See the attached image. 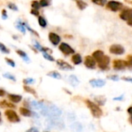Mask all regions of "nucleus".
Here are the masks:
<instances>
[{
	"mask_svg": "<svg viewBox=\"0 0 132 132\" xmlns=\"http://www.w3.org/2000/svg\"><path fill=\"white\" fill-rule=\"evenodd\" d=\"M8 98L12 103H19L22 99L21 95H17V94H9L8 95Z\"/></svg>",
	"mask_w": 132,
	"mask_h": 132,
	"instance_id": "dca6fc26",
	"label": "nucleus"
},
{
	"mask_svg": "<svg viewBox=\"0 0 132 132\" xmlns=\"http://www.w3.org/2000/svg\"><path fill=\"white\" fill-rule=\"evenodd\" d=\"M128 67H132V55H129L128 58Z\"/></svg>",
	"mask_w": 132,
	"mask_h": 132,
	"instance_id": "79ce46f5",
	"label": "nucleus"
},
{
	"mask_svg": "<svg viewBox=\"0 0 132 132\" xmlns=\"http://www.w3.org/2000/svg\"><path fill=\"white\" fill-rule=\"evenodd\" d=\"M120 18L123 20L128 21L130 19L132 18V8H128L124 9L120 13Z\"/></svg>",
	"mask_w": 132,
	"mask_h": 132,
	"instance_id": "9d476101",
	"label": "nucleus"
},
{
	"mask_svg": "<svg viewBox=\"0 0 132 132\" xmlns=\"http://www.w3.org/2000/svg\"><path fill=\"white\" fill-rule=\"evenodd\" d=\"M50 5V2L47 0H41L39 2V5L40 7H46Z\"/></svg>",
	"mask_w": 132,
	"mask_h": 132,
	"instance_id": "c9c22d12",
	"label": "nucleus"
},
{
	"mask_svg": "<svg viewBox=\"0 0 132 132\" xmlns=\"http://www.w3.org/2000/svg\"><path fill=\"white\" fill-rule=\"evenodd\" d=\"M84 65L89 69H94L96 67V61L91 56H87L84 59Z\"/></svg>",
	"mask_w": 132,
	"mask_h": 132,
	"instance_id": "9b49d317",
	"label": "nucleus"
},
{
	"mask_svg": "<svg viewBox=\"0 0 132 132\" xmlns=\"http://www.w3.org/2000/svg\"><path fill=\"white\" fill-rule=\"evenodd\" d=\"M38 22H39V25L43 27V28H45L47 25V22L46 21V19L43 17V16H39L38 18Z\"/></svg>",
	"mask_w": 132,
	"mask_h": 132,
	"instance_id": "c85d7f7f",
	"label": "nucleus"
},
{
	"mask_svg": "<svg viewBox=\"0 0 132 132\" xmlns=\"http://www.w3.org/2000/svg\"><path fill=\"white\" fill-rule=\"evenodd\" d=\"M0 116H1V113H0Z\"/></svg>",
	"mask_w": 132,
	"mask_h": 132,
	"instance_id": "4d7b16f0",
	"label": "nucleus"
},
{
	"mask_svg": "<svg viewBox=\"0 0 132 132\" xmlns=\"http://www.w3.org/2000/svg\"><path fill=\"white\" fill-rule=\"evenodd\" d=\"M128 67V63L127 61L122 60H115L113 62V67L116 70H121Z\"/></svg>",
	"mask_w": 132,
	"mask_h": 132,
	"instance_id": "6e6552de",
	"label": "nucleus"
},
{
	"mask_svg": "<svg viewBox=\"0 0 132 132\" xmlns=\"http://www.w3.org/2000/svg\"><path fill=\"white\" fill-rule=\"evenodd\" d=\"M123 6V4L119 2H116V1H110L107 3V7L108 9H111L113 12H117L118 10H120Z\"/></svg>",
	"mask_w": 132,
	"mask_h": 132,
	"instance_id": "1a4fd4ad",
	"label": "nucleus"
},
{
	"mask_svg": "<svg viewBox=\"0 0 132 132\" xmlns=\"http://www.w3.org/2000/svg\"><path fill=\"white\" fill-rule=\"evenodd\" d=\"M15 27H16L19 31H21L22 33H25V32H26L25 26H23V22H22L21 20H19V19L17 20V24L15 25Z\"/></svg>",
	"mask_w": 132,
	"mask_h": 132,
	"instance_id": "5701e85b",
	"label": "nucleus"
},
{
	"mask_svg": "<svg viewBox=\"0 0 132 132\" xmlns=\"http://www.w3.org/2000/svg\"><path fill=\"white\" fill-rule=\"evenodd\" d=\"M19 113L21 115H22L24 117H31L32 116V111H30L29 109H27L26 108H20Z\"/></svg>",
	"mask_w": 132,
	"mask_h": 132,
	"instance_id": "4be33fe9",
	"label": "nucleus"
},
{
	"mask_svg": "<svg viewBox=\"0 0 132 132\" xmlns=\"http://www.w3.org/2000/svg\"><path fill=\"white\" fill-rule=\"evenodd\" d=\"M47 76L51 77L54 79H57V80H60L61 79V75L60 74V73H58L57 71H51L50 73H48Z\"/></svg>",
	"mask_w": 132,
	"mask_h": 132,
	"instance_id": "393cba45",
	"label": "nucleus"
},
{
	"mask_svg": "<svg viewBox=\"0 0 132 132\" xmlns=\"http://www.w3.org/2000/svg\"><path fill=\"white\" fill-rule=\"evenodd\" d=\"M31 5L32 7V9H36V10H38L39 8H40V5H39V2H37V1H32V3H31Z\"/></svg>",
	"mask_w": 132,
	"mask_h": 132,
	"instance_id": "72a5a7b5",
	"label": "nucleus"
},
{
	"mask_svg": "<svg viewBox=\"0 0 132 132\" xmlns=\"http://www.w3.org/2000/svg\"><path fill=\"white\" fill-rule=\"evenodd\" d=\"M76 2H77V7H78L80 10L85 9L87 8V4L85 2H84V1H77Z\"/></svg>",
	"mask_w": 132,
	"mask_h": 132,
	"instance_id": "cd10ccee",
	"label": "nucleus"
},
{
	"mask_svg": "<svg viewBox=\"0 0 132 132\" xmlns=\"http://www.w3.org/2000/svg\"><path fill=\"white\" fill-rule=\"evenodd\" d=\"M46 123L49 128H59V129H63L65 127L63 121L61 119H60L59 118H49L46 121Z\"/></svg>",
	"mask_w": 132,
	"mask_h": 132,
	"instance_id": "7ed1b4c3",
	"label": "nucleus"
},
{
	"mask_svg": "<svg viewBox=\"0 0 132 132\" xmlns=\"http://www.w3.org/2000/svg\"><path fill=\"white\" fill-rule=\"evenodd\" d=\"M23 83L26 84H34L35 83V80L32 79V78H27V79H24L23 80Z\"/></svg>",
	"mask_w": 132,
	"mask_h": 132,
	"instance_id": "58836bf2",
	"label": "nucleus"
},
{
	"mask_svg": "<svg viewBox=\"0 0 132 132\" xmlns=\"http://www.w3.org/2000/svg\"><path fill=\"white\" fill-rule=\"evenodd\" d=\"M121 79L125 81H128V82H131L132 83V78L131 77H121Z\"/></svg>",
	"mask_w": 132,
	"mask_h": 132,
	"instance_id": "c03bdc74",
	"label": "nucleus"
},
{
	"mask_svg": "<svg viewBox=\"0 0 132 132\" xmlns=\"http://www.w3.org/2000/svg\"><path fill=\"white\" fill-rule=\"evenodd\" d=\"M0 107H1L2 108H15V105H13V104H11V103L7 102L6 101H1V102H0Z\"/></svg>",
	"mask_w": 132,
	"mask_h": 132,
	"instance_id": "b1692460",
	"label": "nucleus"
},
{
	"mask_svg": "<svg viewBox=\"0 0 132 132\" xmlns=\"http://www.w3.org/2000/svg\"><path fill=\"white\" fill-rule=\"evenodd\" d=\"M109 79L112 80H114V81H118L119 80V77L118 76H116V75H113V76H111V77H108Z\"/></svg>",
	"mask_w": 132,
	"mask_h": 132,
	"instance_id": "a19ab883",
	"label": "nucleus"
},
{
	"mask_svg": "<svg viewBox=\"0 0 132 132\" xmlns=\"http://www.w3.org/2000/svg\"><path fill=\"white\" fill-rule=\"evenodd\" d=\"M104 56V52L102 51V50H96V51H94V53H93V54H92V57L94 59V60L97 63L100 60H101L102 59V57Z\"/></svg>",
	"mask_w": 132,
	"mask_h": 132,
	"instance_id": "2eb2a0df",
	"label": "nucleus"
},
{
	"mask_svg": "<svg viewBox=\"0 0 132 132\" xmlns=\"http://www.w3.org/2000/svg\"><path fill=\"white\" fill-rule=\"evenodd\" d=\"M23 26H26V28H27V29H29V30L30 31V32H32V33H33L34 35H36V36H37L38 37H39V34H38V33H37V32H36V31H34V30H33L32 29H31V28H30V27H29V26H28V25H27L26 23L23 22Z\"/></svg>",
	"mask_w": 132,
	"mask_h": 132,
	"instance_id": "e433bc0d",
	"label": "nucleus"
},
{
	"mask_svg": "<svg viewBox=\"0 0 132 132\" xmlns=\"http://www.w3.org/2000/svg\"><path fill=\"white\" fill-rule=\"evenodd\" d=\"M128 114H130L131 115H132V107H130L128 109Z\"/></svg>",
	"mask_w": 132,
	"mask_h": 132,
	"instance_id": "8fccbe9b",
	"label": "nucleus"
},
{
	"mask_svg": "<svg viewBox=\"0 0 132 132\" xmlns=\"http://www.w3.org/2000/svg\"><path fill=\"white\" fill-rule=\"evenodd\" d=\"M109 51L112 54L115 55H122L125 53V48L121 45L118 44H113L110 46Z\"/></svg>",
	"mask_w": 132,
	"mask_h": 132,
	"instance_id": "39448f33",
	"label": "nucleus"
},
{
	"mask_svg": "<svg viewBox=\"0 0 132 132\" xmlns=\"http://www.w3.org/2000/svg\"><path fill=\"white\" fill-rule=\"evenodd\" d=\"M86 104H87V108L90 109V111L92 115H93L94 118H100L103 115V111H102V110L100 108V107H99L97 104H95V103H94V102H92V101H89V100H87V101H86Z\"/></svg>",
	"mask_w": 132,
	"mask_h": 132,
	"instance_id": "f03ea898",
	"label": "nucleus"
},
{
	"mask_svg": "<svg viewBox=\"0 0 132 132\" xmlns=\"http://www.w3.org/2000/svg\"><path fill=\"white\" fill-rule=\"evenodd\" d=\"M42 115L45 117H48L49 118H59L62 114V111L55 105H51L50 107H45L41 109Z\"/></svg>",
	"mask_w": 132,
	"mask_h": 132,
	"instance_id": "f257e3e1",
	"label": "nucleus"
},
{
	"mask_svg": "<svg viewBox=\"0 0 132 132\" xmlns=\"http://www.w3.org/2000/svg\"><path fill=\"white\" fill-rule=\"evenodd\" d=\"M30 13L34 15H39V11L38 10H36V9H32L30 11Z\"/></svg>",
	"mask_w": 132,
	"mask_h": 132,
	"instance_id": "a18cd8bd",
	"label": "nucleus"
},
{
	"mask_svg": "<svg viewBox=\"0 0 132 132\" xmlns=\"http://www.w3.org/2000/svg\"><path fill=\"white\" fill-rule=\"evenodd\" d=\"M49 39L51 42V43L54 46L58 45L60 43V37L59 35L54 32H50L49 33Z\"/></svg>",
	"mask_w": 132,
	"mask_h": 132,
	"instance_id": "ddd939ff",
	"label": "nucleus"
},
{
	"mask_svg": "<svg viewBox=\"0 0 132 132\" xmlns=\"http://www.w3.org/2000/svg\"><path fill=\"white\" fill-rule=\"evenodd\" d=\"M131 121H132V116H131Z\"/></svg>",
	"mask_w": 132,
	"mask_h": 132,
	"instance_id": "5fc2aeb1",
	"label": "nucleus"
},
{
	"mask_svg": "<svg viewBox=\"0 0 132 132\" xmlns=\"http://www.w3.org/2000/svg\"><path fill=\"white\" fill-rule=\"evenodd\" d=\"M44 132H49V131H44Z\"/></svg>",
	"mask_w": 132,
	"mask_h": 132,
	"instance_id": "6e6d98bb",
	"label": "nucleus"
},
{
	"mask_svg": "<svg viewBox=\"0 0 132 132\" xmlns=\"http://www.w3.org/2000/svg\"><path fill=\"white\" fill-rule=\"evenodd\" d=\"M26 132H39L37 131V129L36 128H29V130H27Z\"/></svg>",
	"mask_w": 132,
	"mask_h": 132,
	"instance_id": "49530a36",
	"label": "nucleus"
},
{
	"mask_svg": "<svg viewBox=\"0 0 132 132\" xmlns=\"http://www.w3.org/2000/svg\"><path fill=\"white\" fill-rule=\"evenodd\" d=\"M5 92L3 90L0 89V97H3L5 95Z\"/></svg>",
	"mask_w": 132,
	"mask_h": 132,
	"instance_id": "de8ad7c7",
	"label": "nucleus"
},
{
	"mask_svg": "<svg viewBox=\"0 0 132 132\" xmlns=\"http://www.w3.org/2000/svg\"><path fill=\"white\" fill-rule=\"evenodd\" d=\"M23 89H24V90L26 91L27 93H29V94H32L34 95V96H36V90H35L34 89H32V88H31L30 87H28V86L25 85V86H23Z\"/></svg>",
	"mask_w": 132,
	"mask_h": 132,
	"instance_id": "c756f323",
	"label": "nucleus"
},
{
	"mask_svg": "<svg viewBox=\"0 0 132 132\" xmlns=\"http://www.w3.org/2000/svg\"><path fill=\"white\" fill-rule=\"evenodd\" d=\"M1 121H2V120H1V118H0V122H1Z\"/></svg>",
	"mask_w": 132,
	"mask_h": 132,
	"instance_id": "864d4df0",
	"label": "nucleus"
},
{
	"mask_svg": "<svg viewBox=\"0 0 132 132\" xmlns=\"http://www.w3.org/2000/svg\"><path fill=\"white\" fill-rule=\"evenodd\" d=\"M2 18L3 19H6L8 18L7 13H6V10L5 9H2Z\"/></svg>",
	"mask_w": 132,
	"mask_h": 132,
	"instance_id": "ea45409f",
	"label": "nucleus"
},
{
	"mask_svg": "<svg viewBox=\"0 0 132 132\" xmlns=\"http://www.w3.org/2000/svg\"><path fill=\"white\" fill-rule=\"evenodd\" d=\"M32 115H33L36 118H39L38 114H37L36 113H35V112H32Z\"/></svg>",
	"mask_w": 132,
	"mask_h": 132,
	"instance_id": "603ef678",
	"label": "nucleus"
},
{
	"mask_svg": "<svg viewBox=\"0 0 132 132\" xmlns=\"http://www.w3.org/2000/svg\"><path fill=\"white\" fill-rule=\"evenodd\" d=\"M8 7H9V9H12L13 11H18V8H17V6L14 3H12V2L9 3Z\"/></svg>",
	"mask_w": 132,
	"mask_h": 132,
	"instance_id": "4c0bfd02",
	"label": "nucleus"
},
{
	"mask_svg": "<svg viewBox=\"0 0 132 132\" xmlns=\"http://www.w3.org/2000/svg\"><path fill=\"white\" fill-rule=\"evenodd\" d=\"M43 104L41 103V102H38V101H31L30 103V107L35 110H41L43 108Z\"/></svg>",
	"mask_w": 132,
	"mask_h": 132,
	"instance_id": "6ab92c4d",
	"label": "nucleus"
},
{
	"mask_svg": "<svg viewBox=\"0 0 132 132\" xmlns=\"http://www.w3.org/2000/svg\"><path fill=\"white\" fill-rule=\"evenodd\" d=\"M110 63V57L108 56H104L101 60L97 62V65L101 70H108Z\"/></svg>",
	"mask_w": 132,
	"mask_h": 132,
	"instance_id": "423d86ee",
	"label": "nucleus"
},
{
	"mask_svg": "<svg viewBox=\"0 0 132 132\" xmlns=\"http://www.w3.org/2000/svg\"><path fill=\"white\" fill-rule=\"evenodd\" d=\"M56 64L63 70H73V68L71 65H70L68 63H67L66 61H64L63 60H57Z\"/></svg>",
	"mask_w": 132,
	"mask_h": 132,
	"instance_id": "f8f14e48",
	"label": "nucleus"
},
{
	"mask_svg": "<svg viewBox=\"0 0 132 132\" xmlns=\"http://www.w3.org/2000/svg\"><path fill=\"white\" fill-rule=\"evenodd\" d=\"M43 57H44L46 60H49V61L53 62V61L55 60H54V58H53L51 55H50L49 53H47L46 52L43 53Z\"/></svg>",
	"mask_w": 132,
	"mask_h": 132,
	"instance_id": "7c9ffc66",
	"label": "nucleus"
},
{
	"mask_svg": "<svg viewBox=\"0 0 132 132\" xmlns=\"http://www.w3.org/2000/svg\"><path fill=\"white\" fill-rule=\"evenodd\" d=\"M72 62L75 64V65H79L82 63V57L80 54H73L72 58Z\"/></svg>",
	"mask_w": 132,
	"mask_h": 132,
	"instance_id": "aec40b11",
	"label": "nucleus"
},
{
	"mask_svg": "<svg viewBox=\"0 0 132 132\" xmlns=\"http://www.w3.org/2000/svg\"><path fill=\"white\" fill-rule=\"evenodd\" d=\"M114 100H115V101H122L123 100V96L119 97H115V98H114Z\"/></svg>",
	"mask_w": 132,
	"mask_h": 132,
	"instance_id": "09e8293b",
	"label": "nucleus"
},
{
	"mask_svg": "<svg viewBox=\"0 0 132 132\" xmlns=\"http://www.w3.org/2000/svg\"><path fill=\"white\" fill-rule=\"evenodd\" d=\"M59 50L65 55H70L74 53V50L66 43H62L59 46Z\"/></svg>",
	"mask_w": 132,
	"mask_h": 132,
	"instance_id": "0eeeda50",
	"label": "nucleus"
},
{
	"mask_svg": "<svg viewBox=\"0 0 132 132\" xmlns=\"http://www.w3.org/2000/svg\"><path fill=\"white\" fill-rule=\"evenodd\" d=\"M2 76H3V77H5V78H6V79H9V80H12V81H15V80H16L15 77L12 74H10V73H4Z\"/></svg>",
	"mask_w": 132,
	"mask_h": 132,
	"instance_id": "473e14b6",
	"label": "nucleus"
},
{
	"mask_svg": "<svg viewBox=\"0 0 132 132\" xmlns=\"http://www.w3.org/2000/svg\"><path fill=\"white\" fill-rule=\"evenodd\" d=\"M5 116L11 123H18L20 121V119L16 112L12 110H6L5 111Z\"/></svg>",
	"mask_w": 132,
	"mask_h": 132,
	"instance_id": "20e7f679",
	"label": "nucleus"
},
{
	"mask_svg": "<svg viewBox=\"0 0 132 132\" xmlns=\"http://www.w3.org/2000/svg\"><path fill=\"white\" fill-rule=\"evenodd\" d=\"M95 101L97 104V105H104L106 103V99L102 97V96H99V97H95Z\"/></svg>",
	"mask_w": 132,
	"mask_h": 132,
	"instance_id": "a878e982",
	"label": "nucleus"
},
{
	"mask_svg": "<svg viewBox=\"0 0 132 132\" xmlns=\"http://www.w3.org/2000/svg\"><path fill=\"white\" fill-rule=\"evenodd\" d=\"M90 84L94 87H102L106 84V81L101 79H94L90 80Z\"/></svg>",
	"mask_w": 132,
	"mask_h": 132,
	"instance_id": "4468645a",
	"label": "nucleus"
},
{
	"mask_svg": "<svg viewBox=\"0 0 132 132\" xmlns=\"http://www.w3.org/2000/svg\"><path fill=\"white\" fill-rule=\"evenodd\" d=\"M70 128L75 132H81L82 130H83V126H82V125L80 123L75 122V123H73L70 125Z\"/></svg>",
	"mask_w": 132,
	"mask_h": 132,
	"instance_id": "a211bd4d",
	"label": "nucleus"
},
{
	"mask_svg": "<svg viewBox=\"0 0 132 132\" xmlns=\"http://www.w3.org/2000/svg\"><path fill=\"white\" fill-rule=\"evenodd\" d=\"M68 81H69L70 84L73 87H77L79 84V80L74 75H70L68 78Z\"/></svg>",
	"mask_w": 132,
	"mask_h": 132,
	"instance_id": "f3484780",
	"label": "nucleus"
},
{
	"mask_svg": "<svg viewBox=\"0 0 132 132\" xmlns=\"http://www.w3.org/2000/svg\"><path fill=\"white\" fill-rule=\"evenodd\" d=\"M127 22H128V24L130 26H132V18L131 19H130L128 21H127Z\"/></svg>",
	"mask_w": 132,
	"mask_h": 132,
	"instance_id": "3c124183",
	"label": "nucleus"
},
{
	"mask_svg": "<svg viewBox=\"0 0 132 132\" xmlns=\"http://www.w3.org/2000/svg\"><path fill=\"white\" fill-rule=\"evenodd\" d=\"M5 61H6V63L9 65V66H11V67H15V62L12 60H11V59H9V58H5Z\"/></svg>",
	"mask_w": 132,
	"mask_h": 132,
	"instance_id": "f704fd0d",
	"label": "nucleus"
},
{
	"mask_svg": "<svg viewBox=\"0 0 132 132\" xmlns=\"http://www.w3.org/2000/svg\"><path fill=\"white\" fill-rule=\"evenodd\" d=\"M0 51L3 53H9V50L2 43H0Z\"/></svg>",
	"mask_w": 132,
	"mask_h": 132,
	"instance_id": "2f4dec72",
	"label": "nucleus"
},
{
	"mask_svg": "<svg viewBox=\"0 0 132 132\" xmlns=\"http://www.w3.org/2000/svg\"><path fill=\"white\" fill-rule=\"evenodd\" d=\"M93 2L98 4V5H103L104 4L106 3V1H93Z\"/></svg>",
	"mask_w": 132,
	"mask_h": 132,
	"instance_id": "37998d69",
	"label": "nucleus"
},
{
	"mask_svg": "<svg viewBox=\"0 0 132 132\" xmlns=\"http://www.w3.org/2000/svg\"><path fill=\"white\" fill-rule=\"evenodd\" d=\"M15 52H16L17 54H19V56L20 57H22V58L23 59V60H24L25 62H26V63H29V58L28 57L27 54H26L24 51H22V50H16Z\"/></svg>",
	"mask_w": 132,
	"mask_h": 132,
	"instance_id": "412c9836",
	"label": "nucleus"
},
{
	"mask_svg": "<svg viewBox=\"0 0 132 132\" xmlns=\"http://www.w3.org/2000/svg\"><path fill=\"white\" fill-rule=\"evenodd\" d=\"M34 46H35V48L36 49H37L39 51H41V52H43V53H45V52H46V51H48L50 49H48V48H45V47H43L42 46H40L39 45V43H37L36 41H34Z\"/></svg>",
	"mask_w": 132,
	"mask_h": 132,
	"instance_id": "bb28decb",
	"label": "nucleus"
}]
</instances>
